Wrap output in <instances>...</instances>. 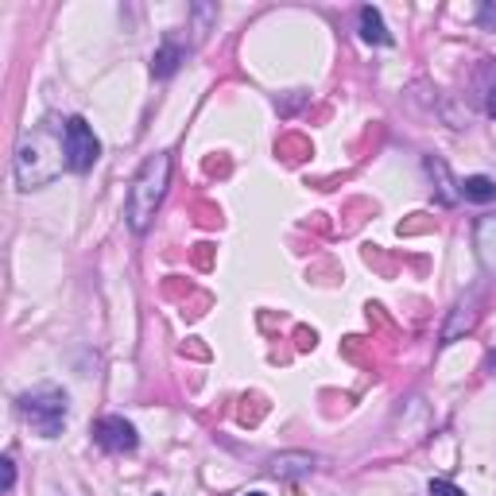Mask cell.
I'll list each match as a JSON object with an SVG mask.
<instances>
[{
    "label": "cell",
    "mask_w": 496,
    "mask_h": 496,
    "mask_svg": "<svg viewBox=\"0 0 496 496\" xmlns=\"http://www.w3.org/2000/svg\"><path fill=\"white\" fill-rule=\"evenodd\" d=\"M62 167H67V124L43 117L31 124L16 147V183L24 190L47 186Z\"/></svg>",
    "instance_id": "1"
},
{
    "label": "cell",
    "mask_w": 496,
    "mask_h": 496,
    "mask_svg": "<svg viewBox=\"0 0 496 496\" xmlns=\"http://www.w3.org/2000/svg\"><path fill=\"white\" fill-rule=\"evenodd\" d=\"M167 183H171V155L167 152L147 155L144 167L132 178V186H129V209H124V217H129L132 233H147L152 217L160 214V206H163Z\"/></svg>",
    "instance_id": "2"
},
{
    "label": "cell",
    "mask_w": 496,
    "mask_h": 496,
    "mask_svg": "<svg viewBox=\"0 0 496 496\" xmlns=\"http://www.w3.org/2000/svg\"><path fill=\"white\" fill-rule=\"evenodd\" d=\"M20 415L39 438H55L67 423V392L55 384H39L20 396Z\"/></svg>",
    "instance_id": "3"
},
{
    "label": "cell",
    "mask_w": 496,
    "mask_h": 496,
    "mask_svg": "<svg viewBox=\"0 0 496 496\" xmlns=\"http://www.w3.org/2000/svg\"><path fill=\"white\" fill-rule=\"evenodd\" d=\"M101 155V140L93 136V129L82 117H70L67 121V167L70 171H90Z\"/></svg>",
    "instance_id": "4"
},
{
    "label": "cell",
    "mask_w": 496,
    "mask_h": 496,
    "mask_svg": "<svg viewBox=\"0 0 496 496\" xmlns=\"http://www.w3.org/2000/svg\"><path fill=\"white\" fill-rule=\"evenodd\" d=\"M93 442L109 453H132L136 446H140V435H136V427L129 423V419L105 415V419H98V427H93Z\"/></svg>",
    "instance_id": "5"
},
{
    "label": "cell",
    "mask_w": 496,
    "mask_h": 496,
    "mask_svg": "<svg viewBox=\"0 0 496 496\" xmlns=\"http://www.w3.org/2000/svg\"><path fill=\"white\" fill-rule=\"evenodd\" d=\"M473 322H477V295H466V299L453 303L450 322H446V330H442V345H450L458 334H469Z\"/></svg>",
    "instance_id": "6"
},
{
    "label": "cell",
    "mask_w": 496,
    "mask_h": 496,
    "mask_svg": "<svg viewBox=\"0 0 496 496\" xmlns=\"http://www.w3.org/2000/svg\"><path fill=\"white\" fill-rule=\"evenodd\" d=\"M473 245H477V260L481 268L496 276V217H481L477 221V233H473Z\"/></svg>",
    "instance_id": "7"
},
{
    "label": "cell",
    "mask_w": 496,
    "mask_h": 496,
    "mask_svg": "<svg viewBox=\"0 0 496 496\" xmlns=\"http://www.w3.org/2000/svg\"><path fill=\"white\" fill-rule=\"evenodd\" d=\"M361 39H365V43H373V47H388V43H392V35H388V28H384V16H380L373 4L361 8Z\"/></svg>",
    "instance_id": "8"
},
{
    "label": "cell",
    "mask_w": 496,
    "mask_h": 496,
    "mask_svg": "<svg viewBox=\"0 0 496 496\" xmlns=\"http://www.w3.org/2000/svg\"><path fill=\"white\" fill-rule=\"evenodd\" d=\"M311 469H314L311 453H279V458H272V473L276 477H307Z\"/></svg>",
    "instance_id": "9"
},
{
    "label": "cell",
    "mask_w": 496,
    "mask_h": 496,
    "mask_svg": "<svg viewBox=\"0 0 496 496\" xmlns=\"http://www.w3.org/2000/svg\"><path fill=\"white\" fill-rule=\"evenodd\" d=\"M183 59H186V51H183V47L167 43V47L155 51V59H152V74H155V78H171V74L178 70V62H183Z\"/></svg>",
    "instance_id": "10"
},
{
    "label": "cell",
    "mask_w": 496,
    "mask_h": 496,
    "mask_svg": "<svg viewBox=\"0 0 496 496\" xmlns=\"http://www.w3.org/2000/svg\"><path fill=\"white\" fill-rule=\"evenodd\" d=\"M461 194L469 198V202H492L496 198V183L489 175H469V178H461Z\"/></svg>",
    "instance_id": "11"
},
{
    "label": "cell",
    "mask_w": 496,
    "mask_h": 496,
    "mask_svg": "<svg viewBox=\"0 0 496 496\" xmlns=\"http://www.w3.org/2000/svg\"><path fill=\"white\" fill-rule=\"evenodd\" d=\"M12 484H16V461L12 458H0V489H12Z\"/></svg>",
    "instance_id": "12"
},
{
    "label": "cell",
    "mask_w": 496,
    "mask_h": 496,
    "mask_svg": "<svg viewBox=\"0 0 496 496\" xmlns=\"http://www.w3.org/2000/svg\"><path fill=\"white\" fill-rule=\"evenodd\" d=\"M430 496H466V492L450 481H430Z\"/></svg>",
    "instance_id": "13"
},
{
    "label": "cell",
    "mask_w": 496,
    "mask_h": 496,
    "mask_svg": "<svg viewBox=\"0 0 496 496\" xmlns=\"http://www.w3.org/2000/svg\"><path fill=\"white\" fill-rule=\"evenodd\" d=\"M492 20H496V12H492L489 4H484V8H481V24H492Z\"/></svg>",
    "instance_id": "14"
},
{
    "label": "cell",
    "mask_w": 496,
    "mask_h": 496,
    "mask_svg": "<svg viewBox=\"0 0 496 496\" xmlns=\"http://www.w3.org/2000/svg\"><path fill=\"white\" fill-rule=\"evenodd\" d=\"M489 113H492V117H496V90L489 93Z\"/></svg>",
    "instance_id": "15"
},
{
    "label": "cell",
    "mask_w": 496,
    "mask_h": 496,
    "mask_svg": "<svg viewBox=\"0 0 496 496\" xmlns=\"http://www.w3.org/2000/svg\"><path fill=\"white\" fill-rule=\"evenodd\" d=\"M489 373H492V376H496V353H492V357H489Z\"/></svg>",
    "instance_id": "16"
},
{
    "label": "cell",
    "mask_w": 496,
    "mask_h": 496,
    "mask_svg": "<svg viewBox=\"0 0 496 496\" xmlns=\"http://www.w3.org/2000/svg\"><path fill=\"white\" fill-rule=\"evenodd\" d=\"M248 496H264V492H248Z\"/></svg>",
    "instance_id": "17"
}]
</instances>
